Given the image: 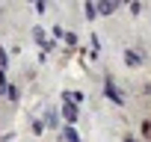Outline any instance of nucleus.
I'll list each match as a JSON object with an SVG mask.
<instances>
[{"instance_id": "nucleus-1", "label": "nucleus", "mask_w": 151, "mask_h": 142, "mask_svg": "<svg viewBox=\"0 0 151 142\" xmlns=\"http://www.w3.org/2000/svg\"><path fill=\"white\" fill-rule=\"evenodd\" d=\"M124 59H127V65H139V62H142V56H139V53H133V50H127V53H124Z\"/></svg>"}, {"instance_id": "nucleus-3", "label": "nucleus", "mask_w": 151, "mask_h": 142, "mask_svg": "<svg viewBox=\"0 0 151 142\" xmlns=\"http://www.w3.org/2000/svg\"><path fill=\"white\" fill-rule=\"evenodd\" d=\"M62 113H65V118H68V121H77V118H74V115H77V113H74V107H65Z\"/></svg>"}, {"instance_id": "nucleus-2", "label": "nucleus", "mask_w": 151, "mask_h": 142, "mask_svg": "<svg viewBox=\"0 0 151 142\" xmlns=\"http://www.w3.org/2000/svg\"><path fill=\"white\" fill-rule=\"evenodd\" d=\"M107 95H110L113 101H119V104H122V95H119V89H116V86H107Z\"/></svg>"}, {"instance_id": "nucleus-4", "label": "nucleus", "mask_w": 151, "mask_h": 142, "mask_svg": "<svg viewBox=\"0 0 151 142\" xmlns=\"http://www.w3.org/2000/svg\"><path fill=\"white\" fill-rule=\"evenodd\" d=\"M65 139H68V142H77V133H74V130H65Z\"/></svg>"}]
</instances>
